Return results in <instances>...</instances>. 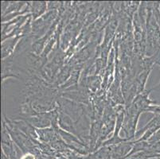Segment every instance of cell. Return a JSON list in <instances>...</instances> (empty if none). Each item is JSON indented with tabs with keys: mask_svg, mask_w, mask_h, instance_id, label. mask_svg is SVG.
Wrapping results in <instances>:
<instances>
[{
	"mask_svg": "<svg viewBox=\"0 0 160 159\" xmlns=\"http://www.w3.org/2000/svg\"><path fill=\"white\" fill-rule=\"evenodd\" d=\"M30 157H31V155H27L26 157H23L22 159H34V157H32L31 158H30Z\"/></svg>",
	"mask_w": 160,
	"mask_h": 159,
	"instance_id": "obj_1",
	"label": "cell"
}]
</instances>
